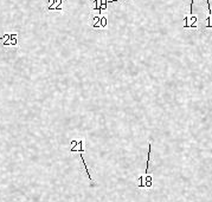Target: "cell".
I'll return each mask as SVG.
<instances>
[{
	"instance_id": "obj_1",
	"label": "cell",
	"mask_w": 212,
	"mask_h": 202,
	"mask_svg": "<svg viewBox=\"0 0 212 202\" xmlns=\"http://www.w3.org/2000/svg\"><path fill=\"white\" fill-rule=\"evenodd\" d=\"M152 186H153L152 175L145 174L144 176L141 175V176L138 179V187H139V188H152Z\"/></svg>"
},
{
	"instance_id": "obj_2",
	"label": "cell",
	"mask_w": 212,
	"mask_h": 202,
	"mask_svg": "<svg viewBox=\"0 0 212 202\" xmlns=\"http://www.w3.org/2000/svg\"><path fill=\"white\" fill-rule=\"evenodd\" d=\"M197 23H198V19H197L196 16H193V14H188V16L185 17V26L184 27H186V29H188V27H191V29H195L197 27Z\"/></svg>"
},
{
	"instance_id": "obj_3",
	"label": "cell",
	"mask_w": 212,
	"mask_h": 202,
	"mask_svg": "<svg viewBox=\"0 0 212 202\" xmlns=\"http://www.w3.org/2000/svg\"><path fill=\"white\" fill-rule=\"evenodd\" d=\"M81 158H82V162H83V166H84V169H85V172H87V175H88V179H89L90 181H93V177H91L90 172H89V170H88V168H87V163H85V160H84L83 155H81Z\"/></svg>"
},
{
	"instance_id": "obj_4",
	"label": "cell",
	"mask_w": 212,
	"mask_h": 202,
	"mask_svg": "<svg viewBox=\"0 0 212 202\" xmlns=\"http://www.w3.org/2000/svg\"><path fill=\"white\" fill-rule=\"evenodd\" d=\"M206 27L212 29V14L211 16H207V19H206Z\"/></svg>"
},
{
	"instance_id": "obj_5",
	"label": "cell",
	"mask_w": 212,
	"mask_h": 202,
	"mask_svg": "<svg viewBox=\"0 0 212 202\" xmlns=\"http://www.w3.org/2000/svg\"><path fill=\"white\" fill-rule=\"evenodd\" d=\"M193 2H195V0H191V4H190V16L193 14Z\"/></svg>"
},
{
	"instance_id": "obj_6",
	"label": "cell",
	"mask_w": 212,
	"mask_h": 202,
	"mask_svg": "<svg viewBox=\"0 0 212 202\" xmlns=\"http://www.w3.org/2000/svg\"><path fill=\"white\" fill-rule=\"evenodd\" d=\"M206 2H207V6H209V16H211L212 11H211V4H210V0H206Z\"/></svg>"
},
{
	"instance_id": "obj_7",
	"label": "cell",
	"mask_w": 212,
	"mask_h": 202,
	"mask_svg": "<svg viewBox=\"0 0 212 202\" xmlns=\"http://www.w3.org/2000/svg\"><path fill=\"white\" fill-rule=\"evenodd\" d=\"M117 1H121V0H106V4H112V2H117Z\"/></svg>"
}]
</instances>
